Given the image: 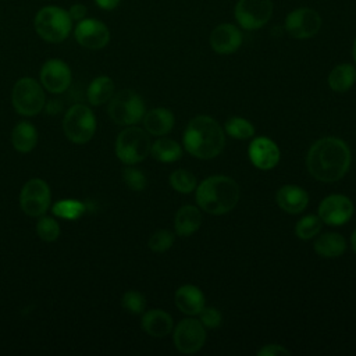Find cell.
Instances as JSON below:
<instances>
[{"instance_id":"obj_1","label":"cell","mask_w":356,"mask_h":356,"mask_svg":"<svg viewBox=\"0 0 356 356\" xmlns=\"http://www.w3.org/2000/svg\"><path fill=\"white\" fill-rule=\"evenodd\" d=\"M350 150L339 138H321L316 140L306 156L309 172L318 181L335 182L341 179L350 167Z\"/></svg>"},{"instance_id":"obj_2","label":"cell","mask_w":356,"mask_h":356,"mask_svg":"<svg viewBox=\"0 0 356 356\" xmlns=\"http://www.w3.org/2000/svg\"><path fill=\"white\" fill-rule=\"evenodd\" d=\"M185 150L203 160L217 157L225 145L222 128L207 115H197L189 121L182 136Z\"/></svg>"},{"instance_id":"obj_3","label":"cell","mask_w":356,"mask_h":356,"mask_svg":"<svg viewBox=\"0 0 356 356\" xmlns=\"http://www.w3.org/2000/svg\"><path fill=\"white\" fill-rule=\"evenodd\" d=\"M238 200L239 186L227 175L209 177L196 188L199 207L210 214H225L236 206Z\"/></svg>"},{"instance_id":"obj_4","label":"cell","mask_w":356,"mask_h":356,"mask_svg":"<svg viewBox=\"0 0 356 356\" xmlns=\"http://www.w3.org/2000/svg\"><path fill=\"white\" fill-rule=\"evenodd\" d=\"M33 26L42 39L58 43L70 35L72 19L67 10L57 6H46L38 11L33 19Z\"/></svg>"},{"instance_id":"obj_5","label":"cell","mask_w":356,"mask_h":356,"mask_svg":"<svg viewBox=\"0 0 356 356\" xmlns=\"http://www.w3.org/2000/svg\"><path fill=\"white\" fill-rule=\"evenodd\" d=\"M150 138L146 131L138 127H128L120 132L115 140L117 157L128 165L136 164L147 157L150 153Z\"/></svg>"},{"instance_id":"obj_6","label":"cell","mask_w":356,"mask_h":356,"mask_svg":"<svg viewBox=\"0 0 356 356\" xmlns=\"http://www.w3.org/2000/svg\"><path fill=\"white\" fill-rule=\"evenodd\" d=\"M63 129L65 136L78 145L92 139L96 131V118L93 111L85 104H74L64 115Z\"/></svg>"},{"instance_id":"obj_7","label":"cell","mask_w":356,"mask_h":356,"mask_svg":"<svg viewBox=\"0 0 356 356\" xmlns=\"http://www.w3.org/2000/svg\"><path fill=\"white\" fill-rule=\"evenodd\" d=\"M108 115L118 125H134L143 118L145 103L136 92L124 89L111 97Z\"/></svg>"},{"instance_id":"obj_8","label":"cell","mask_w":356,"mask_h":356,"mask_svg":"<svg viewBox=\"0 0 356 356\" xmlns=\"http://www.w3.org/2000/svg\"><path fill=\"white\" fill-rule=\"evenodd\" d=\"M11 102L17 113L22 115H36L43 110L46 96L42 86L35 79L21 78L13 88Z\"/></svg>"},{"instance_id":"obj_9","label":"cell","mask_w":356,"mask_h":356,"mask_svg":"<svg viewBox=\"0 0 356 356\" xmlns=\"http://www.w3.org/2000/svg\"><path fill=\"white\" fill-rule=\"evenodd\" d=\"M50 188L40 178L29 179L21 189L19 206L21 210L31 217H40L50 206Z\"/></svg>"},{"instance_id":"obj_10","label":"cell","mask_w":356,"mask_h":356,"mask_svg":"<svg viewBox=\"0 0 356 356\" xmlns=\"http://www.w3.org/2000/svg\"><path fill=\"white\" fill-rule=\"evenodd\" d=\"M273 15L271 0H239L235 6V18L238 24L248 31L264 26Z\"/></svg>"},{"instance_id":"obj_11","label":"cell","mask_w":356,"mask_h":356,"mask_svg":"<svg viewBox=\"0 0 356 356\" xmlns=\"http://www.w3.org/2000/svg\"><path fill=\"white\" fill-rule=\"evenodd\" d=\"M206 342L204 325L196 318L181 320L174 330V343L182 353H196Z\"/></svg>"},{"instance_id":"obj_12","label":"cell","mask_w":356,"mask_h":356,"mask_svg":"<svg viewBox=\"0 0 356 356\" xmlns=\"http://www.w3.org/2000/svg\"><path fill=\"white\" fill-rule=\"evenodd\" d=\"M321 28V17L309 7H300L291 11L285 19L286 32L295 39L313 38Z\"/></svg>"},{"instance_id":"obj_13","label":"cell","mask_w":356,"mask_h":356,"mask_svg":"<svg viewBox=\"0 0 356 356\" xmlns=\"http://www.w3.org/2000/svg\"><path fill=\"white\" fill-rule=\"evenodd\" d=\"M353 216V203L345 195L325 196L318 206V217L328 225H342Z\"/></svg>"},{"instance_id":"obj_14","label":"cell","mask_w":356,"mask_h":356,"mask_svg":"<svg viewBox=\"0 0 356 356\" xmlns=\"http://www.w3.org/2000/svg\"><path fill=\"white\" fill-rule=\"evenodd\" d=\"M76 42L86 49L99 50L103 49L110 40V31L99 19L83 18L78 22L74 31Z\"/></svg>"},{"instance_id":"obj_15","label":"cell","mask_w":356,"mask_h":356,"mask_svg":"<svg viewBox=\"0 0 356 356\" xmlns=\"http://www.w3.org/2000/svg\"><path fill=\"white\" fill-rule=\"evenodd\" d=\"M71 70L58 58L46 61L40 70V82L44 89L51 93H63L71 85Z\"/></svg>"},{"instance_id":"obj_16","label":"cell","mask_w":356,"mask_h":356,"mask_svg":"<svg viewBox=\"0 0 356 356\" xmlns=\"http://www.w3.org/2000/svg\"><path fill=\"white\" fill-rule=\"evenodd\" d=\"M249 159L259 170H271L280 161V149L274 140L260 136L250 142Z\"/></svg>"},{"instance_id":"obj_17","label":"cell","mask_w":356,"mask_h":356,"mask_svg":"<svg viewBox=\"0 0 356 356\" xmlns=\"http://www.w3.org/2000/svg\"><path fill=\"white\" fill-rule=\"evenodd\" d=\"M210 44L218 54H231L242 44V33L232 24H221L213 29Z\"/></svg>"},{"instance_id":"obj_18","label":"cell","mask_w":356,"mask_h":356,"mask_svg":"<svg viewBox=\"0 0 356 356\" xmlns=\"http://www.w3.org/2000/svg\"><path fill=\"white\" fill-rule=\"evenodd\" d=\"M275 199L278 206L289 214H296L303 211L309 203L307 192L298 185L281 186L277 192Z\"/></svg>"},{"instance_id":"obj_19","label":"cell","mask_w":356,"mask_h":356,"mask_svg":"<svg viewBox=\"0 0 356 356\" xmlns=\"http://www.w3.org/2000/svg\"><path fill=\"white\" fill-rule=\"evenodd\" d=\"M175 305L182 313L195 316L204 307V295L195 285H182L175 292Z\"/></svg>"},{"instance_id":"obj_20","label":"cell","mask_w":356,"mask_h":356,"mask_svg":"<svg viewBox=\"0 0 356 356\" xmlns=\"http://www.w3.org/2000/svg\"><path fill=\"white\" fill-rule=\"evenodd\" d=\"M174 114L164 107L153 108L143 115V125L146 132L154 136H163L168 134L174 127Z\"/></svg>"},{"instance_id":"obj_21","label":"cell","mask_w":356,"mask_h":356,"mask_svg":"<svg viewBox=\"0 0 356 356\" xmlns=\"http://www.w3.org/2000/svg\"><path fill=\"white\" fill-rule=\"evenodd\" d=\"M142 328L152 337H165L172 330V317L161 309H152L143 314Z\"/></svg>"},{"instance_id":"obj_22","label":"cell","mask_w":356,"mask_h":356,"mask_svg":"<svg viewBox=\"0 0 356 356\" xmlns=\"http://www.w3.org/2000/svg\"><path fill=\"white\" fill-rule=\"evenodd\" d=\"M314 252L325 259H334L343 254L346 250V241L337 232L321 234L314 242Z\"/></svg>"},{"instance_id":"obj_23","label":"cell","mask_w":356,"mask_h":356,"mask_svg":"<svg viewBox=\"0 0 356 356\" xmlns=\"http://www.w3.org/2000/svg\"><path fill=\"white\" fill-rule=\"evenodd\" d=\"M202 224V214L197 207L186 204L175 214V232L179 236H189L199 229Z\"/></svg>"},{"instance_id":"obj_24","label":"cell","mask_w":356,"mask_h":356,"mask_svg":"<svg viewBox=\"0 0 356 356\" xmlns=\"http://www.w3.org/2000/svg\"><path fill=\"white\" fill-rule=\"evenodd\" d=\"M36 142L38 132L31 122L21 121L14 127L11 132V143L17 152L28 153L36 146Z\"/></svg>"},{"instance_id":"obj_25","label":"cell","mask_w":356,"mask_h":356,"mask_svg":"<svg viewBox=\"0 0 356 356\" xmlns=\"http://www.w3.org/2000/svg\"><path fill=\"white\" fill-rule=\"evenodd\" d=\"M356 81V68L352 64H339L328 75V85L334 92L349 90Z\"/></svg>"},{"instance_id":"obj_26","label":"cell","mask_w":356,"mask_h":356,"mask_svg":"<svg viewBox=\"0 0 356 356\" xmlns=\"http://www.w3.org/2000/svg\"><path fill=\"white\" fill-rule=\"evenodd\" d=\"M114 95V82L111 78L102 75L95 78L86 90V96L90 104L93 106H100L106 102H108Z\"/></svg>"},{"instance_id":"obj_27","label":"cell","mask_w":356,"mask_h":356,"mask_svg":"<svg viewBox=\"0 0 356 356\" xmlns=\"http://www.w3.org/2000/svg\"><path fill=\"white\" fill-rule=\"evenodd\" d=\"M150 153L157 161L172 163L181 159L182 147L179 143H177L172 139L161 138V139H157L154 143H152Z\"/></svg>"},{"instance_id":"obj_28","label":"cell","mask_w":356,"mask_h":356,"mask_svg":"<svg viewBox=\"0 0 356 356\" xmlns=\"http://www.w3.org/2000/svg\"><path fill=\"white\" fill-rule=\"evenodd\" d=\"M86 211V204L74 199H64L53 206V214L64 220H76Z\"/></svg>"},{"instance_id":"obj_29","label":"cell","mask_w":356,"mask_h":356,"mask_svg":"<svg viewBox=\"0 0 356 356\" xmlns=\"http://www.w3.org/2000/svg\"><path fill=\"white\" fill-rule=\"evenodd\" d=\"M225 131L229 136L235 139H249L254 135V127L245 118L232 117L225 122Z\"/></svg>"},{"instance_id":"obj_30","label":"cell","mask_w":356,"mask_h":356,"mask_svg":"<svg viewBox=\"0 0 356 356\" xmlns=\"http://www.w3.org/2000/svg\"><path fill=\"white\" fill-rule=\"evenodd\" d=\"M321 220L320 217L317 216H305L302 217L298 222H296V227H295V234L298 238L300 239H312L313 236H316L320 229H321Z\"/></svg>"},{"instance_id":"obj_31","label":"cell","mask_w":356,"mask_h":356,"mask_svg":"<svg viewBox=\"0 0 356 356\" xmlns=\"http://www.w3.org/2000/svg\"><path fill=\"white\" fill-rule=\"evenodd\" d=\"M170 185L179 193H191L196 188V178L186 170H175L170 175Z\"/></svg>"},{"instance_id":"obj_32","label":"cell","mask_w":356,"mask_h":356,"mask_svg":"<svg viewBox=\"0 0 356 356\" xmlns=\"http://www.w3.org/2000/svg\"><path fill=\"white\" fill-rule=\"evenodd\" d=\"M36 232L42 241L53 242L60 235V225L57 224V221L54 218L40 216V218L36 224Z\"/></svg>"},{"instance_id":"obj_33","label":"cell","mask_w":356,"mask_h":356,"mask_svg":"<svg viewBox=\"0 0 356 356\" xmlns=\"http://www.w3.org/2000/svg\"><path fill=\"white\" fill-rule=\"evenodd\" d=\"M172 243H174V234L168 229H159L149 239V248L157 253L168 250L172 246Z\"/></svg>"},{"instance_id":"obj_34","label":"cell","mask_w":356,"mask_h":356,"mask_svg":"<svg viewBox=\"0 0 356 356\" xmlns=\"http://www.w3.org/2000/svg\"><path fill=\"white\" fill-rule=\"evenodd\" d=\"M121 302H122L124 309L132 314H140V313H143V310L146 307V299L138 291H127L124 293Z\"/></svg>"},{"instance_id":"obj_35","label":"cell","mask_w":356,"mask_h":356,"mask_svg":"<svg viewBox=\"0 0 356 356\" xmlns=\"http://www.w3.org/2000/svg\"><path fill=\"white\" fill-rule=\"evenodd\" d=\"M122 178L124 182L132 189V191H143L147 185V179L145 177V174L134 167H127L122 171Z\"/></svg>"},{"instance_id":"obj_36","label":"cell","mask_w":356,"mask_h":356,"mask_svg":"<svg viewBox=\"0 0 356 356\" xmlns=\"http://www.w3.org/2000/svg\"><path fill=\"white\" fill-rule=\"evenodd\" d=\"M221 313L216 307H203L199 312V321L204 325V328H217L221 324Z\"/></svg>"},{"instance_id":"obj_37","label":"cell","mask_w":356,"mask_h":356,"mask_svg":"<svg viewBox=\"0 0 356 356\" xmlns=\"http://www.w3.org/2000/svg\"><path fill=\"white\" fill-rule=\"evenodd\" d=\"M259 356H282V355H291V350H288L285 346L278 343H270L263 346L257 350Z\"/></svg>"},{"instance_id":"obj_38","label":"cell","mask_w":356,"mask_h":356,"mask_svg":"<svg viewBox=\"0 0 356 356\" xmlns=\"http://www.w3.org/2000/svg\"><path fill=\"white\" fill-rule=\"evenodd\" d=\"M68 14L72 21H81L86 15V7L83 4H74L70 7Z\"/></svg>"},{"instance_id":"obj_39","label":"cell","mask_w":356,"mask_h":356,"mask_svg":"<svg viewBox=\"0 0 356 356\" xmlns=\"http://www.w3.org/2000/svg\"><path fill=\"white\" fill-rule=\"evenodd\" d=\"M44 107L49 114H58L63 110V103L60 99H53L49 103H46Z\"/></svg>"},{"instance_id":"obj_40","label":"cell","mask_w":356,"mask_h":356,"mask_svg":"<svg viewBox=\"0 0 356 356\" xmlns=\"http://www.w3.org/2000/svg\"><path fill=\"white\" fill-rule=\"evenodd\" d=\"M95 1L103 10H114L121 0H95Z\"/></svg>"},{"instance_id":"obj_41","label":"cell","mask_w":356,"mask_h":356,"mask_svg":"<svg viewBox=\"0 0 356 356\" xmlns=\"http://www.w3.org/2000/svg\"><path fill=\"white\" fill-rule=\"evenodd\" d=\"M350 245H352V249L355 250V253H356V228H355V231L352 232V236H350Z\"/></svg>"},{"instance_id":"obj_42","label":"cell","mask_w":356,"mask_h":356,"mask_svg":"<svg viewBox=\"0 0 356 356\" xmlns=\"http://www.w3.org/2000/svg\"><path fill=\"white\" fill-rule=\"evenodd\" d=\"M352 53H353V58H355V61H356V39H355V42H353V50H352Z\"/></svg>"}]
</instances>
